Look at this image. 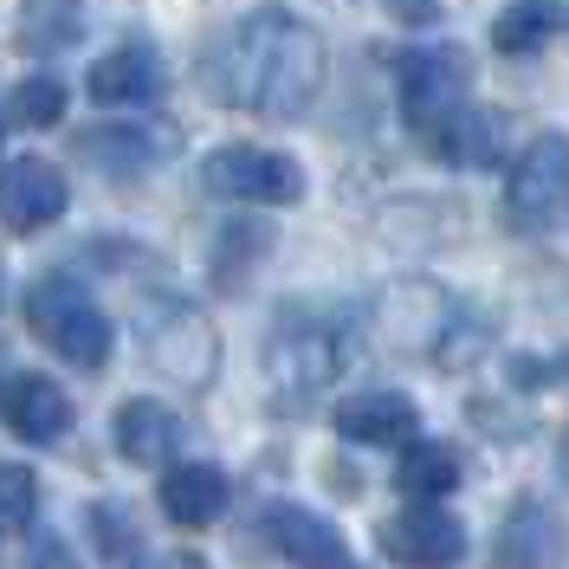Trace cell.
Masks as SVG:
<instances>
[{
	"mask_svg": "<svg viewBox=\"0 0 569 569\" xmlns=\"http://www.w3.org/2000/svg\"><path fill=\"white\" fill-rule=\"evenodd\" d=\"M323 66V33L311 20H298L291 7H252L201 52V84L213 104L291 123L318 104Z\"/></svg>",
	"mask_w": 569,
	"mask_h": 569,
	"instance_id": "6da1fadb",
	"label": "cell"
},
{
	"mask_svg": "<svg viewBox=\"0 0 569 569\" xmlns=\"http://www.w3.org/2000/svg\"><path fill=\"white\" fill-rule=\"evenodd\" d=\"M343 323L311 305H284L266 337V382L279 401H311L343 376Z\"/></svg>",
	"mask_w": 569,
	"mask_h": 569,
	"instance_id": "7a4b0ae2",
	"label": "cell"
},
{
	"mask_svg": "<svg viewBox=\"0 0 569 569\" xmlns=\"http://www.w3.org/2000/svg\"><path fill=\"white\" fill-rule=\"evenodd\" d=\"M395 98H401V123L433 149L472 110V59L447 39H427L415 52H401L395 66Z\"/></svg>",
	"mask_w": 569,
	"mask_h": 569,
	"instance_id": "3957f363",
	"label": "cell"
},
{
	"mask_svg": "<svg viewBox=\"0 0 569 569\" xmlns=\"http://www.w3.org/2000/svg\"><path fill=\"white\" fill-rule=\"evenodd\" d=\"M137 343L149 356V369H162L176 389H208L220 376V330L188 298H142Z\"/></svg>",
	"mask_w": 569,
	"mask_h": 569,
	"instance_id": "277c9868",
	"label": "cell"
},
{
	"mask_svg": "<svg viewBox=\"0 0 569 569\" xmlns=\"http://www.w3.org/2000/svg\"><path fill=\"white\" fill-rule=\"evenodd\" d=\"M27 323H33V337L52 356H66L71 369H91L98 376L110 362V318L98 311V298L78 279H66V272L33 279V291H27Z\"/></svg>",
	"mask_w": 569,
	"mask_h": 569,
	"instance_id": "5b68a950",
	"label": "cell"
},
{
	"mask_svg": "<svg viewBox=\"0 0 569 569\" xmlns=\"http://www.w3.org/2000/svg\"><path fill=\"white\" fill-rule=\"evenodd\" d=\"M569 213V137L543 130L518 149L511 176H505V227L518 233H550Z\"/></svg>",
	"mask_w": 569,
	"mask_h": 569,
	"instance_id": "8992f818",
	"label": "cell"
},
{
	"mask_svg": "<svg viewBox=\"0 0 569 569\" xmlns=\"http://www.w3.org/2000/svg\"><path fill=\"white\" fill-rule=\"evenodd\" d=\"M369 323H376V337L389 343L395 356H415V350H453V337H460V305L440 291V284L427 279H395L382 298H376V311H369Z\"/></svg>",
	"mask_w": 569,
	"mask_h": 569,
	"instance_id": "52a82bcc",
	"label": "cell"
},
{
	"mask_svg": "<svg viewBox=\"0 0 569 569\" xmlns=\"http://www.w3.org/2000/svg\"><path fill=\"white\" fill-rule=\"evenodd\" d=\"M201 181L220 201H247V208H291L305 194V169L279 156V149H259V142H227L201 162Z\"/></svg>",
	"mask_w": 569,
	"mask_h": 569,
	"instance_id": "ba28073f",
	"label": "cell"
},
{
	"mask_svg": "<svg viewBox=\"0 0 569 569\" xmlns=\"http://www.w3.org/2000/svg\"><path fill=\"white\" fill-rule=\"evenodd\" d=\"M382 550L401 569H453L466 557V525L440 505H401L382 525Z\"/></svg>",
	"mask_w": 569,
	"mask_h": 569,
	"instance_id": "9c48e42d",
	"label": "cell"
},
{
	"mask_svg": "<svg viewBox=\"0 0 569 569\" xmlns=\"http://www.w3.org/2000/svg\"><path fill=\"white\" fill-rule=\"evenodd\" d=\"M66 208H71V188H66V176H59V162H46V156H13V162L0 169V220H7L13 233H39V227H52Z\"/></svg>",
	"mask_w": 569,
	"mask_h": 569,
	"instance_id": "30bf717a",
	"label": "cell"
},
{
	"mask_svg": "<svg viewBox=\"0 0 569 569\" xmlns=\"http://www.w3.org/2000/svg\"><path fill=\"white\" fill-rule=\"evenodd\" d=\"M0 421H7L13 440L52 447V440H66V433H71V395L59 389L52 376L20 369V376H7V382H0Z\"/></svg>",
	"mask_w": 569,
	"mask_h": 569,
	"instance_id": "8fae6325",
	"label": "cell"
},
{
	"mask_svg": "<svg viewBox=\"0 0 569 569\" xmlns=\"http://www.w3.org/2000/svg\"><path fill=\"white\" fill-rule=\"evenodd\" d=\"M266 537H272V550L284 563L298 569H356L343 531L330 518H318V511H305V505H272L266 511Z\"/></svg>",
	"mask_w": 569,
	"mask_h": 569,
	"instance_id": "7c38bea8",
	"label": "cell"
},
{
	"mask_svg": "<svg viewBox=\"0 0 569 569\" xmlns=\"http://www.w3.org/2000/svg\"><path fill=\"white\" fill-rule=\"evenodd\" d=\"M330 421H337V433L356 440V447H415V440H421V408L395 389L350 395Z\"/></svg>",
	"mask_w": 569,
	"mask_h": 569,
	"instance_id": "4fadbf2b",
	"label": "cell"
},
{
	"mask_svg": "<svg viewBox=\"0 0 569 569\" xmlns=\"http://www.w3.org/2000/svg\"><path fill=\"white\" fill-rule=\"evenodd\" d=\"M169 91V71H162V52L149 39H123L117 52H104L91 66V98L98 104H156Z\"/></svg>",
	"mask_w": 569,
	"mask_h": 569,
	"instance_id": "5bb4252c",
	"label": "cell"
},
{
	"mask_svg": "<svg viewBox=\"0 0 569 569\" xmlns=\"http://www.w3.org/2000/svg\"><path fill=\"white\" fill-rule=\"evenodd\" d=\"M162 518L169 525H181V531H208V525H220V511H227V498H233V486H227V472L208 460H181L162 472Z\"/></svg>",
	"mask_w": 569,
	"mask_h": 569,
	"instance_id": "9a60e30c",
	"label": "cell"
},
{
	"mask_svg": "<svg viewBox=\"0 0 569 569\" xmlns=\"http://www.w3.org/2000/svg\"><path fill=\"white\" fill-rule=\"evenodd\" d=\"M117 453L130 466H176L181 453V415L162 401H123L117 408Z\"/></svg>",
	"mask_w": 569,
	"mask_h": 569,
	"instance_id": "2e32d148",
	"label": "cell"
},
{
	"mask_svg": "<svg viewBox=\"0 0 569 569\" xmlns=\"http://www.w3.org/2000/svg\"><path fill=\"white\" fill-rule=\"evenodd\" d=\"M176 149V130H142V123H117V130H84L78 137V156L91 169H110V176H142L156 162H169Z\"/></svg>",
	"mask_w": 569,
	"mask_h": 569,
	"instance_id": "e0dca14e",
	"label": "cell"
},
{
	"mask_svg": "<svg viewBox=\"0 0 569 569\" xmlns=\"http://www.w3.org/2000/svg\"><path fill=\"white\" fill-rule=\"evenodd\" d=\"M557 550H563V525H557L537 498L511 505V518H505V531H498V569H550Z\"/></svg>",
	"mask_w": 569,
	"mask_h": 569,
	"instance_id": "ac0fdd59",
	"label": "cell"
},
{
	"mask_svg": "<svg viewBox=\"0 0 569 569\" xmlns=\"http://www.w3.org/2000/svg\"><path fill=\"white\" fill-rule=\"evenodd\" d=\"M505 142H511V123H505L498 110L472 104L447 137L433 142V156H440L447 169H492V162H505Z\"/></svg>",
	"mask_w": 569,
	"mask_h": 569,
	"instance_id": "d6986e66",
	"label": "cell"
},
{
	"mask_svg": "<svg viewBox=\"0 0 569 569\" xmlns=\"http://www.w3.org/2000/svg\"><path fill=\"white\" fill-rule=\"evenodd\" d=\"M460 479H466L460 447H447V440H415V447H401L395 486L415 498V505H433V498H447L453 486H460Z\"/></svg>",
	"mask_w": 569,
	"mask_h": 569,
	"instance_id": "ffe728a7",
	"label": "cell"
},
{
	"mask_svg": "<svg viewBox=\"0 0 569 569\" xmlns=\"http://www.w3.org/2000/svg\"><path fill=\"white\" fill-rule=\"evenodd\" d=\"M563 27H569L563 0H511V7L492 20V46L505 52V59H525V52H537L543 39H557Z\"/></svg>",
	"mask_w": 569,
	"mask_h": 569,
	"instance_id": "44dd1931",
	"label": "cell"
},
{
	"mask_svg": "<svg viewBox=\"0 0 569 569\" xmlns=\"http://www.w3.org/2000/svg\"><path fill=\"white\" fill-rule=\"evenodd\" d=\"M84 33V0H20L13 46L20 52H66Z\"/></svg>",
	"mask_w": 569,
	"mask_h": 569,
	"instance_id": "7402d4cb",
	"label": "cell"
},
{
	"mask_svg": "<svg viewBox=\"0 0 569 569\" xmlns=\"http://www.w3.org/2000/svg\"><path fill=\"white\" fill-rule=\"evenodd\" d=\"M7 117H13V123H27V130L59 123V117H66V84H59V78H46V71H39V78H20V84H13V98H7Z\"/></svg>",
	"mask_w": 569,
	"mask_h": 569,
	"instance_id": "603a6c76",
	"label": "cell"
},
{
	"mask_svg": "<svg viewBox=\"0 0 569 569\" xmlns=\"http://www.w3.org/2000/svg\"><path fill=\"white\" fill-rule=\"evenodd\" d=\"M33 505H39V479H33V466H13V460H0V537L27 531V518H33Z\"/></svg>",
	"mask_w": 569,
	"mask_h": 569,
	"instance_id": "cb8c5ba5",
	"label": "cell"
},
{
	"mask_svg": "<svg viewBox=\"0 0 569 569\" xmlns=\"http://www.w3.org/2000/svg\"><path fill=\"white\" fill-rule=\"evenodd\" d=\"M91 518H98V537H104V550H123V543H130V531H123V511H117V505H98Z\"/></svg>",
	"mask_w": 569,
	"mask_h": 569,
	"instance_id": "d4e9b609",
	"label": "cell"
},
{
	"mask_svg": "<svg viewBox=\"0 0 569 569\" xmlns=\"http://www.w3.org/2000/svg\"><path fill=\"white\" fill-rule=\"evenodd\" d=\"M33 569H71L66 543H59V537H39L33 543Z\"/></svg>",
	"mask_w": 569,
	"mask_h": 569,
	"instance_id": "484cf974",
	"label": "cell"
},
{
	"mask_svg": "<svg viewBox=\"0 0 569 569\" xmlns=\"http://www.w3.org/2000/svg\"><path fill=\"white\" fill-rule=\"evenodd\" d=\"M137 569H208L201 557H188V550H169V557H142Z\"/></svg>",
	"mask_w": 569,
	"mask_h": 569,
	"instance_id": "4316f807",
	"label": "cell"
},
{
	"mask_svg": "<svg viewBox=\"0 0 569 569\" xmlns=\"http://www.w3.org/2000/svg\"><path fill=\"white\" fill-rule=\"evenodd\" d=\"M563 472H569V433H563Z\"/></svg>",
	"mask_w": 569,
	"mask_h": 569,
	"instance_id": "83f0119b",
	"label": "cell"
}]
</instances>
